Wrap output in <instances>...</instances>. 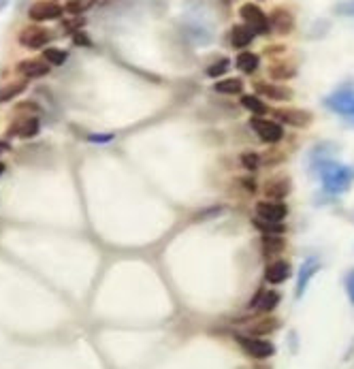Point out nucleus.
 I'll use <instances>...</instances> for the list:
<instances>
[{
    "label": "nucleus",
    "instance_id": "nucleus-1",
    "mask_svg": "<svg viewBox=\"0 0 354 369\" xmlns=\"http://www.w3.org/2000/svg\"><path fill=\"white\" fill-rule=\"evenodd\" d=\"M318 175L322 180V186L327 192L331 194H341L346 192L352 182H354V171L341 163H335V161H325L318 165Z\"/></svg>",
    "mask_w": 354,
    "mask_h": 369
},
{
    "label": "nucleus",
    "instance_id": "nucleus-2",
    "mask_svg": "<svg viewBox=\"0 0 354 369\" xmlns=\"http://www.w3.org/2000/svg\"><path fill=\"white\" fill-rule=\"evenodd\" d=\"M325 107L339 114V116H346L350 118L354 114V88H339L335 90L333 94H329L325 98Z\"/></svg>",
    "mask_w": 354,
    "mask_h": 369
},
{
    "label": "nucleus",
    "instance_id": "nucleus-3",
    "mask_svg": "<svg viewBox=\"0 0 354 369\" xmlns=\"http://www.w3.org/2000/svg\"><path fill=\"white\" fill-rule=\"evenodd\" d=\"M239 15L243 18L245 26L254 34H265L269 30V18L263 13V9L254 3H245L239 9Z\"/></svg>",
    "mask_w": 354,
    "mask_h": 369
},
{
    "label": "nucleus",
    "instance_id": "nucleus-4",
    "mask_svg": "<svg viewBox=\"0 0 354 369\" xmlns=\"http://www.w3.org/2000/svg\"><path fill=\"white\" fill-rule=\"evenodd\" d=\"M237 342L250 356H254V358H267V356H273V352H275V346L271 342H267V340L237 335Z\"/></svg>",
    "mask_w": 354,
    "mask_h": 369
},
{
    "label": "nucleus",
    "instance_id": "nucleus-5",
    "mask_svg": "<svg viewBox=\"0 0 354 369\" xmlns=\"http://www.w3.org/2000/svg\"><path fill=\"white\" fill-rule=\"evenodd\" d=\"M64 13V9L56 3H45V0H39L28 9V18L32 22H52V20H60Z\"/></svg>",
    "mask_w": 354,
    "mask_h": 369
},
{
    "label": "nucleus",
    "instance_id": "nucleus-6",
    "mask_svg": "<svg viewBox=\"0 0 354 369\" xmlns=\"http://www.w3.org/2000/svg\"><path fill=\"white\" fill-rule=\"evenodd\" d=\"M252 128L257 130V135L265 143H278L284 137V128L278 122H271V120H265V118H254V120H252Z\"/></svg>",
    "mask_w": 354,
    "mask_h": 369
},
{
    "label": "nucleus",
    "instance_id": "nucleus-7",
    "mask_svg": "<svg viewBox=\"0 0 354 369\" xmlns=\"http://www.w3.org/2000/svg\"><path fill=\"white\" fill-rule=\"evenodd\" d=\"M318 269H320V262H318L316 256H310V258L303 260L301 271H299V280H297V293H294L297 299H301L303 295H306V288H308L310 280L314 278V274H318Z\"/></svg>",
    "mask_w": 354,
    "mask_h": 369
},
{
    "label": "nucleus",
    "instance_id": "nucleus-8",
    "mask_svg": "<svg viewBox=\"0 0 354 369\" xmlns=\"http://www.w3.org/2000/svg\"><path fill=\"white\" fill-rule=\"evenodd\" d=\"M257 214H259L261 220H267V222H280V220L286 218L288 209H286V205L280 203V201H261V203L257 205Z\"/></svg>",
    "mask_w": 354,
    "mask_h": 369
},
{
    "label": "nucleus",
    "instance_id": "nucleus-9",
    "mask_svg": "<svg viewBox=\"0 0 354 369\" xmlns=\"http://www.w3.org/2000/svg\"><path fill=\"white\" fill-rule=\"evenodd\" d=\"M273 116L294 128H308L312 124V114L306 109H278Z\"/></svg>",
    "mask_w": 354,
    "mask_h": 369
},
{
    "label": "nucleus",
    "instance_id": "nucleus-10",
    "mask_svg": "<svg viewBox=\"0 0 354 369\" xmlns=\"http://www.w3.org/2000/svg\"><path fill=\"white\" fill-rule=\"evenodd\" d=\"M39 130H41L39 120H36V118H32V116H28V118H22V120H18L15 124H11V126H9V130H7V137L30 139V137L39 135Z\"/></svg>",
    "mask_w": 354,
    "mask_h": 369
},
{
    "label": "nucleus",
    "instance_id": "nucleus-11",
    "mask_svg": "<svg viewBox=\"0 0 354 369\" xmlns=\"http://www.w3.org/2000/svg\"><path fill=\"white\" fill-rule=\"evenodd\" d=\"M49 39H52V34L43 28H26L20 32V43L28 49H41V47L45 49Z\"/></svg>",
    "mask_w": 354,
    "mask_h": 369
},
{
    "label": "nucleus",
    "instance_id": "nucleus-12",
    "mask_svg": "<svg viewBox=\"0 0 354 369\" xmlns=\"http://www.w3.org/2000/svg\"><path fill=\"white\" fill-rule=\"evenodd\" d=\"M18 71L24 75V79H39L49 73V65L41 60H26L18 65Z\"/></svg>",
    "mask_w": 354,
    "mask_h": 369
},
{
    "label": "nucleus",
    "instance_id": "nucleus-13",
    "mask_svg": "<svg viewBox=\"0 0 354 369\" xmlns=\"http://www.w3.org/2000/svg\"><path fill=\"white\" fill-rule=\"evenodd\" d=\"M290 278V265L284 260H278V262H271V265L265 269V280L269 284H280L284 280Z\"/></svg>",
    "mask_w": 354,
    "mask_h": 369
},
{
    "label": "nucleus",
    "instance_id": "nucleus-14",
    "mask_svg": "<svg viewBox=\"0 0 354 369\" xmlns=\"http://www.w3.org/2000/svg\"><path fill=\"white\" fill-rule=\"evenodd\" d=\"M278 301H280L278 293H273V290H261L259 297H257L254 301H252L250 307H254V309H259V311H271V309L278 305Z\"/></svg>",
    "mask_w": 354,
    "mask_h": 369
},
{
    "label": "nucleus",
    "instance_id": "nucleus-15",
    "mask_svg": "<svg viewBox=\"0 0 354 369\" xmlns=\"http://www.w3.org/2000/svg\"><path fill=\"white\" fill-rule=\"evenodd\" d=\"M252 39H254V32H252L247 26H233L231 28V45L233 47H247L252 43Z\"/></svg>",
    "mask_w": 354,
    "mask_h": 369
},
{
    "label": "nucleus",
    "instance_id": "nucleus-16",
    "mask_svg": "<svg viewBox=\"0 0 354 369\" xmlns=\"http://www.w3.org/2000/svg\"><path fill=\"white\" fill-rule=\"evenodd\" d=\"M257 90L269 98H275V100H288L292 98V92L284 86H271V83H265V81H259L257 83Z\"/></svg>",
    "mask_w": 354,
    "mask_h": 369
},
{
    "label": "nucleus",
    "instance_id": "nucleus-17",
    "mask_svg": "<svg viewBox=\"0 0 354 369\" xmlns=\"http://www.w3.org/2000/svg\"><path fill=\"white\" fill-rule=\"evenodd\" d=\"M259 65H261V60H259V56L257 54H252V51H241V54L237 56V69L241 71V73H254L257 69H259Z\"/></svg>",
    "mask_w": 354,
    "mask_h": 369
},
{
    "label": "nucleus",
    "instance_id": "nucleus-18",
    "mask_svg": "<svg viewBox=\"0 0 354 369\" xmlns=\"http://www.w3.org/2000/svg\"><path fill=\"white\" fill-rule=\"evenodd\" d=\"M43 58H45L47 65H52V67H62V65L67 62L69 56H67V51H62V49H58V47H45Z\"/></svg>",
    "mask_w": 354,
    "mask_h": 369
},
{
    "label": "nucleus",
    "instance_id": "nucleus-19",
    "mask_svg": "<svg viewBox=\"0 0 354 369\" xmlns=\"http://www.w3.org/2000/svg\"><path fill=\"white\" fill-rule=\"evenodd\" d=\"M269 22H273V26H275L278 32H288V30L292 28V18H290V13L282 11V9H278V11L269 18Z\"/></svg>",
    "mask_w": 354,
    "mask_h": 369
},
{
    "label": "nucleus",
    "instance_id": "nucleus-20",
    "mask_svg": "<svg viewBox=\"0 0 354 369\" xmlns=\"http://www.w3.org/2000/svg\"><path fill=\"white\" fill-rule=\"evenodd\" d=\"M290 192V182L288 180H273L267 184V194L273 199H284Z\"/></svg>",
    "mask_w": 354,
    "mask_h": 369
},
{
    "label": "nucleus",
    "instance_id": "nucleus-21",
    "mask_svg": "<svg viewBox=\"0 0 354 369\" xmlns=\"http://www.w3.org/2000/svg\"><path fill=\"white\" fill-rule=\"evenodd\" d=\"M24 90H26V79L5 86L3 90H0V102H9L11 98H15V96H18V94H22Z\"/></svg>",
    "mask_w": 354,
    "mask_h": 369
},
{
    "label": "nucleus",
    "instance_id": "nucleus-22",
    "mask_svg": "<svg viewBox=\"0 0 354 369\" xmlns=\"http://www.w3.org/2000/svg\"><path fill=\"white\" fill-rule=\"evenodd\" d=\"M214 90L220 94H239L243 90V83L241 79H222L214 86Z\"/></svg>",
    "mask_w": 354,
    "mask_h": 369
},
{
    "label": "nucleus",
    "instance_id": "nucleus-23",
    "mask_svg": "<svg viewBox=\"0 0 354 369\" xmlns=\"http://www.w3.org/2000/svg\"><path fill=\"white\" fill-rule=\"evenodd\" d=\"M254 227L257 229H261L263 233H267L269 237L273 235V237H278L280 233H284L286 231V227L282 224V222H267V220H261V218H254Z\"/></svg>",
    "mask_w": 354,
    "mask_h": 369
},
{
    "label": "nucleus",
    "instance_id": "nucleus-24",
    "mask_svg": "<svg viewBox=\"0 0 354 369\" xmlns=\"http://www.w3.org/2000/svg\"><path fill=\"white\" fill-rule=\"evenodd\" d=\"M241 105H243V109H247V112H252V114H257V116H263V114L267 112L265 102H261V98H257V96H243V98H241Z\"/></svg>",
    "mask_w": 354,
    "mask_h": 369
},
{
    "label": "nucleus",
    "instance_id": "nucleus-25",
    "mask_svg": "<svg viewBox=\"0 0 354 369\" xmlns=\"http://www.w3.org/2000/svg\"><path fill=\"white\" fill-rule=\"evenodd\" d=\"M241 163H243V167H245L247 171H254V169H259V165H261V158H259L257 152H245V154L241 156Z\"/></svg>",
    "mask_w": 354,
    "mask_h": 369
},
{
    "label": "nucleus",
    "instance_id": "nucleus-26",
    "mask_svg": "<svg viewBox=\"0 0 354 369\" xmlns=\"http://www.w3.org/2000/svg\"><path fill=\"white\" fill-rule=\"evenodd\" d=\"M229 67H231V60L222 58V60H218V62L210 65V69H207V75H210V77H220V75H224V73L229 71Z\"/></svg>",
    "mask_w": 354,
    "mask_h": 369
},
{
    "label": "nucleus",
    "instance_id": "nucleus-27",
    "mask_svg": "<svg viewBox=\"0 0 354 369\" xmlns=\"http://www.w3.org/2000/svg\"><path fill=\"white\" fill-rule=\"evenodd\" d=\"M278 329V321H273V318H267V321H261V323H257L254 327H252L250 331L252 333H271V331H275Z\"/></svg>",
    "mask_w": 354,
    "mask_h": 369
},
{
    "label": "nucleus",
    "instance_id": "nucleus-28",
    "mask_svg": "<svg viewBox=\"0 0 354 369\" xmlns=\"http://www.w3.org/2000/svg\"><path fill=\"white\" fill-rule=\"evenodd\" d=\"M284 248V241L280 237H265V254L280 252Z\"/></svg>",
    "mask_w": 354,
    "mask_h": 369
},
{
    "label": "nucleus",
    "instance_id": "nucleus-29",
    "mask_svg": "<svg viewBox=\"0 0 354 369\" xmlns=\"http://www.w3.org/2000/svg\"><path fill=\"white\" fill-rule=\"evenodd\" d=\"M271 77H275V79H290V77H294V71L290 67H273L271 69Z\"/></svg>",
    "mask_w": 354,
    "mask_h": 369
},
{
    "label": "nucleus",
    "instance_id": "nucleus-30",
    "mask_svg": "<svg viewBox=\"0 0 354 369\" xmlns=\"http://www.w3.org/2000/svg\"><path fill=\"white\" fill-rule=\"evenodd\" d=\"M346 288H348L350 301L354 303V271H350V276H348V280H346Z\"/></svg>",
    "mask_w": 354,
    "mask_h": 369
},
{
    "label": "nucleus",
    "instance_id": "nucleus-31",
    "mask_svg": "<svg viewBox=\"0 0 354 369\" xmlns=\"http://www.w3.org/2000/svg\"><path fill=\"white\" fill-rule=\"evenodd\" d=\"M90 141H98V143H107V141H111L114 139V135H92V137H88Z\"/></svg>",
    "mask_w": 354,
    "mask_h": 369
},
{
    "label": "nucleus",
    "instance_id": "nucleus-32",
    "mask_svg": "<svg viewBox=\"0 0 354 369\" xmlns=\"http://www.w3.org/2000/svg\"><path fill=\"white\" fill-rule=\"evenodd\" d=\"M339 13H346V15H354V3H348V5H339L337 7Z\"/></svg>",
    "mask_w": 354,
    "mask_h": 369
},
{
    "label": "nucleus",
    "instance_id": "nucleus-33",
    "mask_svg": "<svg viewBox=\"0 0 354 369\" xmlns=\"http://www.w3.org/2000/svg\"><path fill=\"white\" fill-rule=\"evenodd\" d=\"M67 9H69V11H75V13H79V11H83L86 7H83V5H77V3H71Z\"/></svg>",
    "mask_w": 354,
    "mask_h": 369
},
{
    "label": "nucleus",
    "instance_id": "nucleus-34",
    "mask_svg": "<svg viewBox=\"0 0 354 369\" xmlns=\"http://www.w3.org/2000/svg\"><path fill=\"white\" fill-rule=\"evenodd\" d=\"M11 149V143H7V141H0V154H5V152H9Z\"/></svg>",
    "mask_w": 354,
    "mask_h": 369
},
{
    "label": "nucleus",
    "instance_id": "nucleus-35",
    "mask_svg": "<svg viewBox=\"0 0 354 369\" xmlns=\"http://www.w3.org/2000/svg\"><path fill=\"white\" fill-rule=\"evenodd\" d=\"M3 171H5V165H3V163H0V175H3Z\"/></svg>",
    "mask_w": 354,
    "mask_h": 369
},
{
    "label": "nucleus",
    "instance_id": "nucleus-36",
    "mask_svg": "<svg viewBox=\"0 0 354 369\" xmlns=\"http://www.w3.org/2000/svg\"><path fill=\"white\" fill-rule=\"evenodd\" d=\"M350 122H352V124H354V114H352V116H350Z\"/></svg>",
    "mask_w": 354,
    "mask_h": 369
}]
</instances>
